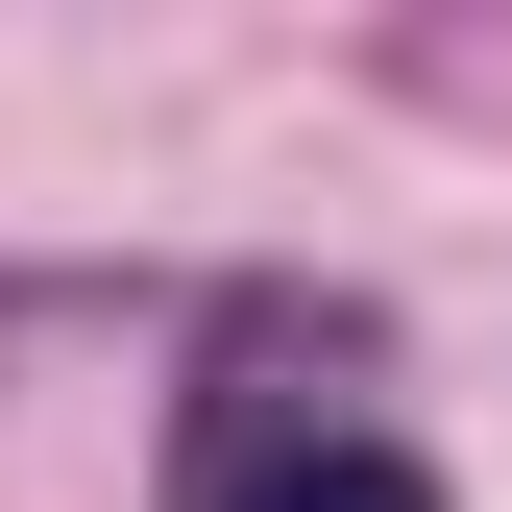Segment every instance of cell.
<instances>
[{"label": "cell", "mask_w": 512, "mask_h": 512, "mask_svg": "<svg viewBox=\"0 0 512 512\" xmlns=\"http://www.w3.org/2000/svg\"><path fill=\"white\" fill-rule=\"evenodd\" d=\"M196 512H439V464L342 415H196Z\"/></svg>", "instance_id": "obj_1"}]
</instances>
